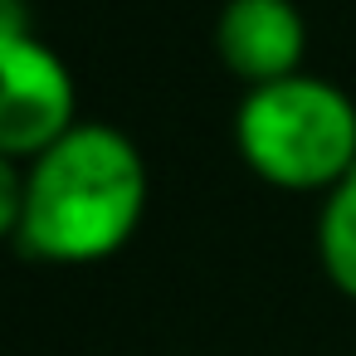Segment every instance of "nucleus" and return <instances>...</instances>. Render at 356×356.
I'll return each mask as SVG.
<instances>
[{
	"instance_id": "nucleus-1",
	"label": "nucleus",
	"mask_w": 356,
	"mask_h": 356,
	"mask_svg": "<svg viewBox=\"0 0 356 356\" xmlns=\"http://www.w3.org/2000/svg\"><path fill=\"white\" fill-rule=\"evenodd\" d=\"M147 171L132 142L113 127H74L25 181L20 239L40 259L83 264L113 254L142 215Z\"/></svg>"
},
{
	"instance_id": "nucleus-3",
	"label": "nucleus",
	"mask_w": 356,
	"mask_h": 356,
	"mask_svg": "<svg viewBox=\"0 0 356 356\" xmlns=\"http://www.w3.org/2000/svg\"><path fill=\"white\" fill-rule=\"evenodd\" d=\"M74 132V79L64 64L25 40H0V156L49 152Z\"/></svg>"
},
{
	"instance_id": "nucleus-4",
	"label": "nucleus",
	"mask_w": 356,
	"mask_h": 356,
	"mask_svg": "<svg viewBox=\"0 0 356 356\" xmlns=\"http://www.w3.org/2000/svg\"><path fill=\"white\" fill-rule=\"evenodd\" d=\"M220 54L259 88L283 83L302 59V20L288 0H229L220 15Z\"/></svg>"
},
{
	"instance_id": "nucleus-2",
	"label": "nucleus",
	"mask_w": 356,
	"mask_h": 356,
	"mask_svg": "<svg viewBox=\"0 0 356 356\" xmlns=\"http://www.w3.org/2000/svg\"><path fill=\"white\" fill-rule=\"evenodd\" d=\"M239 147L273 186H337L356 166V108L332 83L293 74L249 93L239 113Z\"/></svg>"
},
{
	"instance_id": "nucleus-5",
	"label": "nucleus",
	"mask_w": 356,
	"mask_h": 356,
	"mask_svg": "<svg viewBox=\"0 0 356 356\" xmlns=\"http://www.w3.org/2000/svg\"><path fill=\"white\" fill-rule=\"evenodd\" d=\"M322 264L332 283L356 298V166L332 186V200L322 210Z\"/></svg>"
},
{
	"instance_id": "nucleus-6",
	"label": "nucleus",
	"mask_w": 356,
	"mask_h": 356,
	"mask_svg": "<svg viewBox=\"0 0 356 356\" xmlns=\"http://www.w3.org/2000/svg\"><path fill=\"white\" fill-rule=\"evenodd\" d=\"M20 220H25V186H20L15 166L0 156V239L15 234V229H20Z\"/></svg>"
}]
</instances>
